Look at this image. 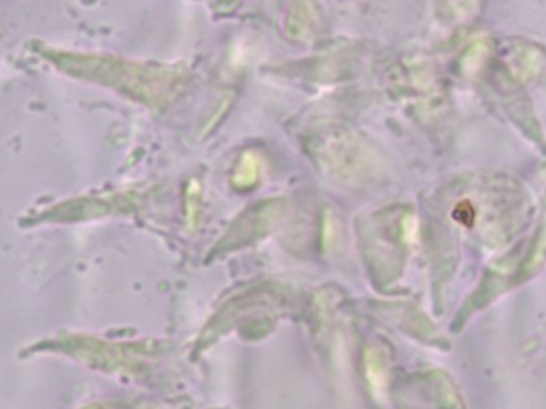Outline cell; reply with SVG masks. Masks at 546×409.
<instances>
[{
	"label": "cell",
	"mask_w": 546,
	"mask_h": 409,
	"mask_svg": "<svg viewBox=\"0 0 546 409\" xmlns=\"http://www.w3.org/2000/svg\"><path fill=\"white\" fill-rule=\"evenodd\" d=\"M259 173H261V159H259V155L254 154L253 151H246L238 159L237 165H235L234 175H232V186L237 191H248V189L258 184Z\"/></svg>",
	"instance_id": "7a4b0ae2"
},
{
	"label": "cell",
	"mask_w": 546,
	"mask_h": 409,
	"mask_svg": "<svg viewBox=\"0 0 546 409\" xmlns=\"http://www.w3.org/2000/svg\"><path fill=\"white\" fill-rule=\"evenodd\" d=\"M366 376H368L374 395L377 398H384L385 387H387V371H385L384 362L376 350L366 352Z\"/></svg>",
	"instance_id": "3957f363"
},
{
	"label": "cell",
	"mask_w": 546,
	"mask_h": 409,
	"mask_svg": "<svg viewBox=\"0 0 546 409\" xmlns=\"http://www.w3.org/2000/svg\"><path fill=\"white\" fill-rule=\"evenodd\" d=\"M200 184L197 181H190L189 187H187L186 195V213H187V224L190 227L197 224L198 219V210H200Z\"/></svg>",
	"instance_id": "5b68a950"
},
{
	"label": "cell",
	"mask_w": 546,
	"mask_h": 409,
	"mask_svg": "<svg viewBox=\"0 0 546 409\" xmlns=\"http://www.w3.org/2000/svg\"><path fill=\"white\" fill-rule=\"evenodd\" d=\"M478 7V0H438V12L446 20L462 21L470 18Z\"/></svg>",
	"instance_id": "277c9868"
},
{
	"label": "cell",
	"mask_w": 546,
	"mask_h": 409,
	"mask_svg": "<svg viewBox=\"0 0 546 409\" xmlns=\"http://www.w3.org/2000/svg\"><path fill=\"white\" fill-rule=\"evenodd\" d=\"M286 32L296 40H310L320 28V13L315 0H291L285 21Z\"/></svg>",
	"instance_id": "6da1fadb"
}]
</instances>
